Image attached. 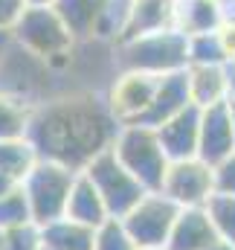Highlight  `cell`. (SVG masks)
<instances>
[{"label": "cell", "mask_w": 235, "mask_h": 250, "mask_svg": "<svg viewBox=\"0 0 235 250\" xmlns=\"http://www.w3.org/2000/svg\"><path fill=\"white\" fill-rule=\"evenodd\" d=\"M117 128L102 96L93 90H64L35 105L26 137L38 157L78 172L114 143Z\"/></svg>", "instance_id": "1"}, {"label": "cell", "mask_w": 235, "mask_h": 250, "mask_svg": "<svg viewBox=\"0 0 235 250\" xmlns=\"http://www.w3.org/2000/svg\"><path fill=\"white\" fill-rule=\"evenodd\" d=\"M9 41L15 47H20L23 53H29L38 62L47 64L50 76H59V73L70 70L76 38L70 35V29L64 26V21L59 18V12L53 6H26L23 18L12 29Z\"/></svg>", "instance_id": "2"}, {"label": "cell", "mask_w": 235, "mask_h": 250, "mask_svg": "<svg viewBox=\"0 0 235 250\" xmlns=\"http://www.w3.org/2000/svg\"><path fill=\"white\" fill-rule=\"evenodd\" d=\"M186 44H189V38L180 29H175V26L125 38V41L114 44L117 73L119 70H137V73L166 76V73L186 70L189 67Z\"/></svg>", "instance_id": "3"}, {"label": "cell", "mask_w": 235, "mask_h": 250, "mask_svg": "<svg viewBox=\"0 0 235 250\" xmlns=\"http://www.w3.org/2000/svg\"><path fill=\"white\" fill-rule=\"evenodd\" d=\"M111 151L148 192H160L172 160L166 157V151L160 146L157 128L139 123L119 125L114 134V143H111Z\"/></svg>", "instance_id": "4"}, {"label": "cell", "mask_w": 235, "mask_h": 250, "mask_svg": "<svg viewBox=\"0 0 235 250\" xmlns=\"http://www.w3.org/2000/svg\"><path fill=\"white\" fill-rule=\"evenodd\" d=\"M76 169L56 163V160H38L32 166V172L20 181L23 195L29 201V212H32V221L38 227L64 218L67 212V198H70V187L76 181Z\"/></svg>", "instance_id": "5"}, {"label": "cell", "mask_w": 235, "mask_h": 250, "mask_svg": "<svg viewBox=\"0 0 235 250\" xmlns=\"http://www.w3.org/2000/svg\"><path fill=\"white\" fill-rule=\"evenodd\" d=\"M90 178V184L96 187V192L102 195L105 207H108V215L111 218H122L148 189L142 187L122 163L117 160V154L108 148H102L84 169H78Z\"/></svg>", "instance_id": "6"}, {"label": "cell", "mask_w": 235, "mask_h": 250, "mask_svg": "<svg viewBox=\"0 0 235 250\" xmlns=\"http://www.w3.org/2000/svg\"><path fill=\"white\" fill-rule=\"evenodd\" d=\"M160 76L151 73H137V70H119L102 90L105 108L117 125H134L142 123V117L151 108L154 90H157Z\"/></svg>", "instance_id": "7"}, {"label": "cell", "mask_w": 235, "mask_h": 250, "mask_svg": "<svg viewBox=\"0 0 235 250\" xmlns=\"http://www.w3.org/2000/svg\"><path fill=\"white\" fill-rule=\"evenodd\" d=\"M177 215H180V207L169 195H163V192H145L122 215V224H125V230H128V236L134 239L137 248L166 245Z\"/></svg>", "instance_id": "8"}, {"label": "cell", "mask_w": 235, "mask_h": 250, "mask_svg": "<svg viewBox=\"0 0 235 250\" xmlns=\"http://www.w3.org/2000/svg\"><path fill=\"white\" fill-rule=\"evenodd\" d=\"M163 195H169L180 209L186 207H203L209 195L215 192V172L209 163L200 157H186V160H172L163 178Z\"/></svg>", "instance_id": "9"}, {"label": "cell", "mask_w": 235, "mask_h": 250, "mask_svg": "<svg viewBox=\"0 0 235 250\" xmlns=\"http://www.w3.org/2000/svg\"><path fill=\"white\" fill-rule=\"evenodd\" d=\"M235 151L233 114L230 102H218L200 111V134H197V157L209 166H218Z\"/></svg>", "instance_id": "10"}, {"label": "cell", "mask_w": 235, "mask_h": 250, "mask_svg": "<svg viewBox=\"0 0 235 250\" xmlns=\"http://www.w3.org/2000/svg\"><path fill=\"white\" fill-rule=\"evenodd\" d=\"M197 134H200V108L195 105L180 111L169 123L157 125V137L169 160L197 157Z\"/></svg>", "instance_id": "11"}, {"label": "cell", "mask_w": 235, "mask_h": 250, "mask_svg": "<svg viewBox=\"0 0 235 250\" xmlns=\"http://www.w3.org/2000/svg\"><path fill=\"white\" fill-rule=\"evenodd\" d=\"M189 105H192V99H189V76H186V70L166 73V76H160L151 108H148V114L142 117L139 125L157 128V125L169 123L172 117H177L180 111H186Z\"/></svg>", "instance_id": "12"}, {"label": "cell", "mask_w": 235, "mask_h": 250, "mask_svg": "<svg viewBox=\"0 0 235 250\" xmlns=\"http://www.w3.org/2000/svg\"><path fill=\"white\" fill-rule=\"evenodd\" d=\"M189 99L195 108H209L218 102H227L230 87V64H189Z\"/></svg>", "instance_id": "13"}, {"label": "cell", "mask_w": 235, "mask_h": 250, "mask_svg": "<svg viewBox=\"0 0 235 250\" xmlns=\"http://www.w3.org/2000/svg\"><path fill=\"white\" fill-rule=\"evenodd\" d=\"M215 242H218V233L209 224L203 207H186L177 215L166 248L169 250H209Z\"/></svg>", "instance_id": "14"}, {"label": "cell", "mask_w": 235, "mask_h": 250, "mask_svg": "<svg viewBox=\"0 0 235 250\" xmlns=\"http://www.w3.org/2000/svg\"><path fill=\"white\" fill-rule=\"evenodd\" d=\"M227 15L224 0H175V18L172 26L180 29L186 38L189 35H203L215 32Z\"/></svg>", "instance_id": "15"}, {"label": "cell", "mask_w": 235, "mask_h": 250, "mask_svg": "<svg viewBox=\"0 0 235 250\" xmlns=\"http://www.w3.org/2000/svg\"><path fill=\"white\" fill-rule=\"evenodd\" d=\"M67 218L78 221V224H87V227H99L102 221H108V207L102 201V195L96 192V187L90 184V178L84 172L76 175L73 187H70V198H67Z\"/></svg>", "instance_id": "16"}, {"label": "cell", "mask_w": 235, "mask_h": 250, "mask_svg": "<svg viewBox=\"0 0 235 250\" xmlns=\"http://www.w3.org/2000/svg\"><path fill=\"white\" fill-rule=\"evenodd\" d=\"M172 18H175V0H131L125 38L166 29V26H172Z\"/></svg>", "instance_id": "17"}, {"label": "cell", "mask_w": 235, "mask_h": 250, "mask_svg": "<svg viewBox=\"0 0 235 250\" xmlns=\"http://www.w3.org/2000/svg\"><path fill=\"white\" fill-rule=\"evenodd\" d=\"M105 3L108 0H56L53 9L59 12V18L76 41H90Z\"/></svg>", "instance_id": "18"}, {"label": "cell", "mask_w": 235, "mask_h": 250, "mask_svg": "<svg viewBox=\"0 0 235 250\" xmlns=\"http://www.w3.org/2000/svg\"><path fill=\"white\" fill-rule=\"evenodd\" d=\"M93 236L96 227L78 224L67 215L41 227V239L50 250H93Z\"/></svg>", "instance_id": "19"}, {"label": "cell", "mask_w": 235, "mask_h": 250, "mask_svg": "<svg viewBox=\"0 0 235 250\" xmlns=\"http://www.w3.org/2000/svg\"><path fill=\"white\" fill-rule=\"evenodd\" d=\"M32 111H35V102L12 96V93H0V140L26 137Z\"/></svg>", "instance_id": "20"}, {"label": "cell", "mask_w": 235, "mask_h": 250, "mask_svg": "<svg viewBox=\"0 0 235 250\" xmlns=\"http://www.w3.org/2000/svg\"><path fill=\"white\" fill-rule=\"evenodd\" d=\"M38 151L35 146L29 143V137H18V140H0V169L9 172L12 178L23 181L32 166L38 163Z\"/></svg>", "instance_id": "21"}, {"label": "cell", "mask_w": 235, "mask_h": 250, "mask_svg": "<svg viewBox=\"0 0 235 250\" xmlns=\"http://www.w3.org/2000/svg\"><path fill=\"white\" fill-rule=\"evenodd\" d=\"M203 212L209 218V224L215 227L221 242L235 245V195L227 192H212L209 201L203 204Z\"/></svg>", "instance_id": "22"}, {"label": "cell", "mask_w": 235, "mask_h": 250, "mask_svg": "<svg viewBox=\"0 0 235 250\" xmlns=\"http://www.w3.org/2000/svg\"><path fill=\"white\" fill-rule=\"evenodd\" d=\"M186 59H189V64H227V56H224L221 41H218V35H215V32L189 35Z\"/></svg>", "instance_id": "23"}, {"label": "cell", "mask_w": 235, "mask_h": 250, "mask_svg": "<svg viewBox=\"0 0 235 250\" xmlns=\"http://www.w3.org/2000/svg\"><path fill=\"white\" fill-rule=\"evenodd\" d=\"M93 250H137L134 239L128 236L122 218H108L96 227L93 236Z\"/></svg>", "instance_id": "24"}, {"label": "cell", "mask_w": 235, "mask_h": 250, "mask_svg": "<svg viewBox=\"0 0 235 250\" xmlns=\"http://www.w3.org/2000/svg\"><path fill=\"white\" fill-rule=\"evenodd\" d=\"M32 221V212H29V201L23 195V187L12 189L9 195L0 198V227L3 230H12V227H20Z\"/></svg>", "instance_id": "25"}, {"label": "cell", "mask_w": 235, "mask_h": 250, "mask_svg": "<svg viewBox=\"0 0 235 250\" xmlns=\"http://www.w3.org/2000/svg\"><path fill=\"white\" fill-rule=\"evenodd\" d=\"M44 239H41V227L35 221H26L20 227L6 230V248L3 250H41Z\"/></svg>", "instance_id": "26"}, {"label": "cell", "mask_w": 235, "mask_h": 250, "mask_svg": "<svg viewBox=\"0 0 235 250\" xmlns=\"http://www.w3.org/2000/svg\"><path fill=\"white\" fill-rule=\"evenodd\" d=\"M218 41H221V50L227 56V64H235V9H227L221 26L215 29Z\"/></svg>", "instance_id": "27"}, {"label": "cell", "mask_w": 235, "mask_h": 250, "mask_svg": "<svg viewBox=\"0 0 235 250\" xmlns=\"http://www.w3.org/2000/svg\"><path fill=\"white\" fill-rule=\"evenodd\" d=\"M26 12V0H0V35H12Z\"/></svg>", "instance_id": "28"}, {"label": "cell", "mask_w": 235, "mask_h": 250, "mask_svg": "<svg viewBox=\"0 0 235 250\" xmlns=\"http://www.w3.org/2000/svg\"><path fill=\"white\" fill-rule=\"evenodd\" d=\"M212 172H215V192L235 195V151L224 157L218 166H212Z\"/></svg>", "instance_id": "29"}, {"label": "cell", "mask_w": 235, "mask_h": 250, "mask_svg": "<svg viewBox=\"0 0 235 250\" xmlns=\"http://www.w3.org/2000/svg\"><path fill=\"white\" fill-rule=\"evenodd\" d=\"M18 187H20V181H18V178H12L9 172H3V169H0V198H3V195H9L12 189H18Z\"/></svg>", "instance_id": "30"}, {"label": "cell", "mask_w": 235, "mask_h": 250, "mask_svg": "<svg viewBox=\"0 0 235 250\" xmlns=\"http://www.w3.org/2000/svg\"><path fill=\"white\" fill-rule=\"evenodd\" d=\"M227 102L235 105V67L230 64V87H227Z\"/></svg>", "instance_id": "31"}, {"label": "cell", "mask_w": 235, "mask_h": 250, "mask_svg": "<svg viewBox=\"0 0 235 250\" xmlns=\"http://www.w3.org/2000/svg\"><path fill=\"white\" fill-rule=\"evenodd\" d=\"M209 250H235V245H230V242H221V239H218V242H215Z\"/></svg>", "instance_id": "32"}, {"label": "cell", "mask_w": 235, "mask_h": 250, "mask_svg": "<svg viewBox=\"0 0 235 250\" xmlns=\"http://www.w3.org/2000/svg\"><path fill=\"white\" fill-rule=\"evenodd\" d=\"M56 0H26V6H53Z\"/></svg>", "instance_id": "33"}, {"label": "cell", "mask_w": 235, "mask_h": 250, "mask_svg": "<svg viewBox=\"0 0 235 250\" xmlns=\"http://www.w3.org/2000/svg\"><path fill=\"white\" fill-rule=\"evenodd\" d=\"M137 250H169L166 245H145V248H137Z\"/></svg>", "instance_id": "34"}, {"label": "cell", "mask_w": 235, "mask_h": 250, "mask_svg": "<svg viewBox=\"0 0 235 250\" xmlns=\"http://www.w3.org/2000/svg\"><path fill=\"white\" fill-rule=\"evenodd\" d=\"M6 47H9V35H0V56H3Z\"/></svg>", "instance_id": "35"}, {"label": "cell", "mask_w": 235, "mask_h": 250, "mask_svg": "<svg viewBox=\"0 0 235 250\" xmlns=\"http://www.w3.org/2000/svg\"><path fill=\"white\" fill-rule=\"evenodd\" d=\"M6 248V230H3V227H0V250Z\"/></svg>", "instance_id": "36"}, {"label": "cell", "mask_w": 235, "mask_h": 250, "mask_svg": "<svg viewBox=\"0 0 235 250\" xmlns=\"http://www.w3.org/2000/svg\"><path fill=\"white\" fill-rule=\"evenodd\" d=\"M230 114H233V134H235V105H230Z\"/></svg>", "instance_id": "37"}, {"label": "cell", "mask_w": 235, "mask_h": 250, "mask_svg": "<svg viewBox=\"0 0 235 250\" xmlns=\"http://www.w3.org/2000/svg\"><path fill=\"white\" fill-rule=\"evenodd\" d=\"M41 250H50V248H47V245H41Z\"/></svg>", "instance_id": "38"}, {"label": "cell", "mask_w": 235, "mask_h": 250, "mask_svg": "<svg viewBox=\"0 0 235 250\" xmlns=\"http://www.w3.org/2000/svg\"><path fill=\"white\" fill-rule=\"evenodd\" d=\"M233 67H235V64H233Z\"/></svg>", "instance_id": "39"}]
</instances>
